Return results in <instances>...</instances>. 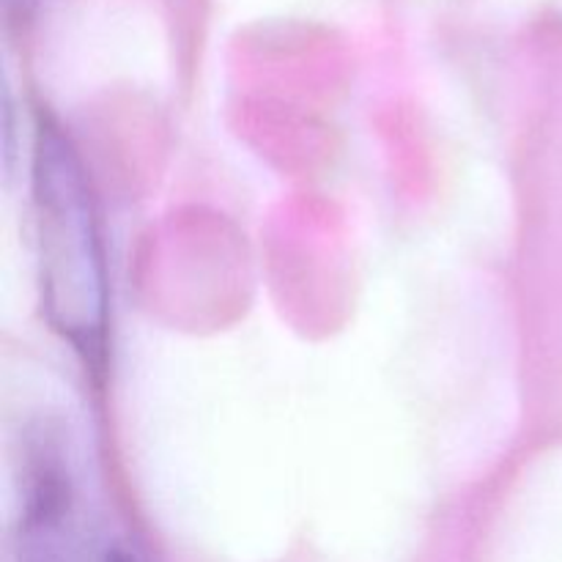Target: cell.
Returning a JSON list of instances; mask_svg holds the SVG:
<instances>
[{
  "instance_id": "6da1fadb",
  "label": "cell",
  "mask_w": 562,
  "mask_h": 562,
  "mask_svg": "<svg viewBox=\"0 0 562 562\" xmlns=\"http://www.w3.org/2000/svg\"><path fill=\"white\" fill-rule=\"evenodd\" d=\"M33 223L44 316L75 349L97 351L108 327L97 212L80 157L53 121H42L33 146Z\"/></svg>"
},
{
  "instance_id": "7a4b0ae2",
  "label": "cell",
  "mask_w": 562,
  "mask_h": 562,
  "mask_svg": "<svg viewBox=\"0 0 562 562\" xmlns=\"http://www.w3.org/2000/svg\"><path fill=\"white\" fill-rule=\"evenodd\" d=\"M104 562H137V560L132 558L130 552H124V549H113V552H108V558H104Z\"/></svg>"
},
{
  "instance_id": "3957f363",
  "label": "cell",
  "mask_w": 562,
  "mask_h": 562,
  "mask_svg": "<svg viewBox=\"0 0 562 562\" xmlns=\"http://www.w3.org/2000/svg\"><path fill=\"white\" fill-rule=\"evenodd\" d=\"M5 3H9L11 9H16V11H31L33 5L38 3V0H5Z\"/></svg>"
}]
</instances>
